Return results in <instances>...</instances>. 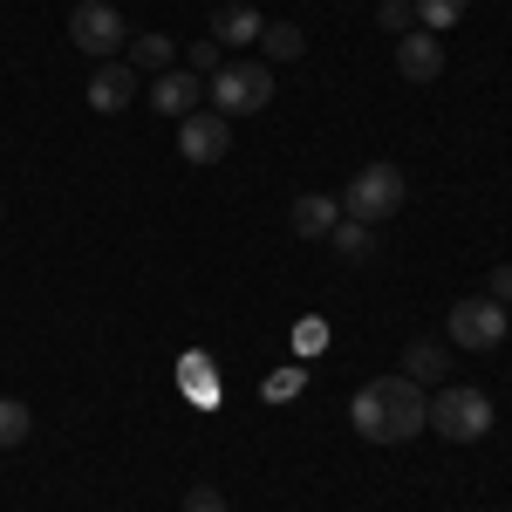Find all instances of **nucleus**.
<instances>
[{
  "label": "nucleus",
  "mask_w": 512,
  "mask_h": 512,
  "mask_svg": "<svg viewBox=\"0 0 512 512\" xmlns=\"http://www.w3.org/2000/svg\"><path fill=\"white\" fill-rule=\"evenodd\" d=\"M349 424L369 437V444H410L417 431H431V396H424V383H410V376L396 369V376H376V383L355 390Z\"/></svg>",
  "instance_id": "obj_1"
},
{
  "label": "nucleus",
  "mask_w": 512,
  "mask_h": 512,
  "mask_svg": "<svg viewBox=\"0 0 512 512\" xmlns=\"http://www.w3.org/2000/svg\"><path fill=\"white\" fill-rule=\"evenodd\" d=\"M403 192H410V185H403V171H396V164H362V171H355L349 178V192H342V219H362V226H383V219H396V212H403Z\"/></svg>",
  "instance_id": "obj_2"
},
{
  "label": "nucleus",
  "mask_w": 512,
  "mask_h": 512,
  "mask_svg": "<svg viewBox=\"0 0 512 512\" xmlns=\"http://www.w3.org/2000/svg\"><path fill=\"white\" fill-rule=\"evenodd\" d=\"M205 96H212V110L233 123V117H260L267 103H274V69L267 62H226L219 76L205 82Z\"/></svg>",
  "instance_id": "obj_3"
},
{
  "label": "nucleus",
  "mask_w": 512,
  "mask_h": 512,
  "mask_svg": "<svg viewBox=\"0 0 512 512\" xmlns=\"http://www.w3.org/2000/svg\"><path fill=\"white\" fill-rule=\"evenodd\" d=\"M431 431L451 437V444H478V437L492 431V396L472 390V383H444L431 396Z\"/></svg>",
  "instance_id": "obj_4"
},
{
  "label": "nucleus",
  "mask_w": 512,
  "mask_h": 512,
  "mask_svg": "<svg viewBox=\"0 0 512 512\" xmlns=\"http://www.w3.org/2000/svg\"><path fill=\"white\" fill-rule=\"evenodd\" d=\"M69 41H76L82 55H96V62H117L123 48H130V28H123V14L110 0H82L76 14H69Z\"/></svg>",
  "instance_id": "obj_5"
},
{
  "label": "nucleus",
  "mask_w": 512,
  "mask_h": 512,
  "mask_svg": "<svg viewBox=\"0 0 512 512\" xmlns=\"http://www.w3.org/2000/svg\"><path fill=\"white\" fill-rule=\"evenodd\" d=\"M444 328H451V342L458 349H499L506 342V308L492 301V294H465V301H451V315H444Z\"/></svg>",
  "instance_id": "obj_6"
},
{
  "label": "nucleus",
  "mask_w": 512,
  "mask_h": 512,
  "mask_svg": "<svg viewBox=\"0 0 512 512\" xmlns=\"http://www.w3.org/2000/svg\"><path fill=\"white\" fill-rule=\"evenodd\" d=\"M178 151H185V164H219L233 151V130H226L219 110H192V117L178 123Z\"/></svg>",
  "instance_id": "obj_7"
},
{
  "label": "nucleus",
  "mask_w": 512,
  "mask_h": 512,
  "mask_svg": "<svg viewBox=\"0 0 512 512\" xmlns=\"http://www.w3.org/2000/svg\"><path fill=\"white\" fill-rule=\"evenodd\" d=\"M396 76H403V82H437V76H444V41L424 35V28L396 35Z\"/></svg>",
  "instance_id": "obj_8"
},
{
  "label": "nucleus",
  "mask_w": 512,
  "mask_h": 512,
  "mask_svg": "<svg viewBox=\"0 0 512 512\" xmlns=\"http://www.w3.org/2000/svg\"><path fill=\"white\" fill-rule=\"evenodd\" d=\"M198 96H205V89H198V76H192V69H164V76L151 82V96H144V103H151L158 117L185 123V117L198 110Z\"/></svg>",
  "instance_id": "obj_9"
},
{
  "label": "nucleus",
  "mask_w": 512,
  "mask_h": 512,
  "mask_svg": "<svg viewBox=\"0 0 512 512\" xmlns=\"http://www.w3.org/2000/svg\"><path fill=\"white\" fill-rule=\"evenodd\" d=\"M137 103V69L130 62H103L96 76H89V110H103V117H117Z\"/></svg>",
  "instance_id": "obj_10"
},
{
  "label": "nucleus",
  "mask_w": 512,
  "mask_h": 512,
  "mask_svg": "<svg viewBox=\"0 0 512 512\" xmlns=\"http://www.w3.org/2000/svg\"><path fill=\"white\" fill-rule=\"evenodd\" d=\"M335 219H342V198H328V192H301L294 205H287V226H294L301 239H328Z\"/></svg>",
  "instance_id": "obj_11"
},
{
  "label": "nucleus",
  "mask_w": 512,
  "mask_h": 512,
  "mask_svg": "<svg viewBox=\"0 0 512 512\" xmlns=\"http://www.w3.org/2000/svg\"><path fill=\"white\" fill-rule=\"evenodd\" d=\"M260 28H267L260 7H246V0H226V7L212 14V41H219V48H246V41H260Z\"/></svg>",
  "instance_id": "obj_12"
},
{
  "label": "nucleus",
  "mask_w": 512,
  "mask_h": 512,
  "mask_svg": "<svg viewBox=\"0 0 512 512\" xmlns=\"http://www.w3.org/2000/svg\"><path fill=\"white\" fill-rule=\"evenodd\" d=\"M328 246L349 260V267H362L369 253H376V226H362V219H335V233H328Z\"/></svg>",
  "instance_id": "obj_13"
},
{
  "label": "nucleus",
  "mask_w": 512,
  "mask_h": 512,
  "mask_svg": "<svg viewBox=\"0 0 512 512\" xmlns=\"http://www.w3.org/2000/svg\"><path fill=\"white\" fill-rule=\"evenodd\" d=\"M171 62H178V41L171 35H130V69H171Z\"/></svg>",
  "instance_id": "obj_14"
},
{
  "label": "nucleus",
  "mask_w": 512,
  "mask_h": 512,
  "mask_svg": "<svg viewBox=\"0 0 512 512\" xmlns=\"http://www.w3.org/2000/svg\"><path fill=\"white\" fill-rule=\"evenodd\" d=\"M410 7H417V21H424V35H451V28H458V21H465V7H472V0H410Z\"/></svg>",
  "instance_id": "obj_15"
},
{
  "label": "nucleus",
  "mask_w": 512,
  "mask_h": 512,
  "mask_svg": "<svg viewBox=\"0 0 512 512\" xmlns=\"http://www.w3.org/2000/svg\"><path fill=\"white\" fill-rule=\"evenodd\" d=\"M28 431H35V410H28V403H14V396H0V451L28 444Z\"/></svg>",
  "instance_id": "obj_16"
},
{
  "label": "nucleus",
  "mask_w": 512,
  "mask_h": 512,
  "mask_svg": "<svg viewBox=\"0 0 512 512\" xmlns=\"http://www.w3.org/2000/svg\"><path fill=\"white\" fill-rule=\"evenodd\" d=\"M260 48H267L274 62H294V55L308 48V35H301L294 21H267V28H260Z\"/></svg>",
  "instance_id": "obj_17"
},
{
  "label": "nucleus",
  "mask_w": 512,
  "mask_h": 512,
  "mask_svg": "<svg viewBox=\"0 0 512 512\" xmlns=\"http://www.w3.org/2000/svg\"><path fill=\"white\" fill-rule=\"evenodd\" d=\"M437 369H444V355H437L431 342H410V349H403V376H410V383H431Z\"/></svg>",
  "instance_id": "obj_18"
},
{
  "label": "nucleus",
  "mask_w": 512,
  "mask_h": 512,
  "mask_svg": "<svg viewBox=\"0 0 512 512\" xmlns=\"http://www.w3.org/2000/svg\"><path fill=\"white\" fill-rule=\"evenodd\" d=\"M376 21H383L390 35H410V28H417V7H410V0H383V7H376Z\"/></svg>",
  "instance_id": "obj_19"
},
{
  "label": "nucleus",
  "mask_w": 512,
  "mask_h": 512,
  "mask_svg": "<svg viewBox=\"0 0 512 512\" xmlns=\"http://www.w3.org/2000/svg\"><path fill=\"white\" fill-rule=\"evenodd\" d=\"M185 69H192V76H219V69H226V62H219V41H192V48H185Z\"/></svg>",
  "instance_id": "obj_20"
},
{
  "label": "nucleus",
  "mask_w": 512,
  "mask_h": 512,
  "mask_svg": "<svg viewBox=\"0 0 512 512\" xmlns=\"http://www.w3.org/2000/svg\"><path fill=\"white\" fill-rule=\"evenodd\" d=\"M301 383H308V369H280V376H267V403H287V396H301Z\"/></svg>",
  "instance_id": "obj_21"
},
{
  "label": "nucleus",
  "mask_w": 512,
  "mask_h": 512,
  "mask_svg": "<svg viewBox=\"0 0 512 512\" xmlns=\"http://www.w3.org/2000/svg\"><path fill=\"white\" fill-rule=\"evenodd\" d=\"M185 512H226L219 485H192V492H185Z\"/></svg>",
  "instance_id": "obj_22"
},
{
  "label": "nucleus",
  "mask_w": 512,
  "mask_h": 512,
  "mask_svg": "<svg viewBox=\"0 0 512 512\" xmlns=\"http://www.w3.org/2000/svg\"><path fill=\"white\" fill-rule=\"evenodd\" d=\"M492 301H499V308L512 301V260H506V267H492Z\"/></svg>",
  "instance_id": "obj_23"
},
{
  "label": "nucleus",
  "mask_w": 512,
  "mask_h": 512,
  "mask_svg": "<svg viewBox=\"0 0 512 512\" xmlns=\"http://www.w3.org/2000/svg\"><path fill=\"white\" fill-rule=\"evenodd\" d=\"M321 342H328V335H321V321H308V328L294 335V349H301V355H308V349H321Z\"/></svg>",
  "instance_id": "obj_24"
},
{
  "label": "nucleus",
  "mask_w": 512,
  "mask_h": 512,
  "mask_svg": "<svg viewBox=\"0 0 512 512\" xmlns=\"http://www.w3.org/2000/svg\"><path fill=\"white\" fill-rule=\"evenodd\" d=\"M506 335H512V315H506Z\"/></svg>",
  "instance_id": "obj_25"
}]
</instances>
